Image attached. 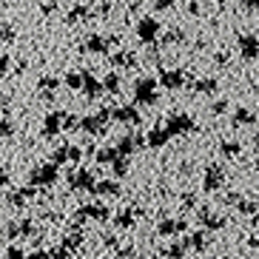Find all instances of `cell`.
<instances>
[]
</instances>
